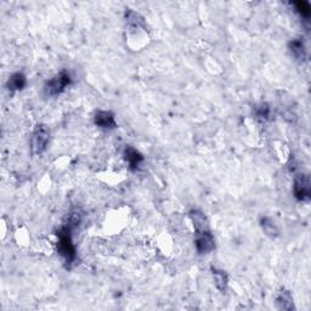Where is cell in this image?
<instances>
[{
    "label": "cell",
    "mask_w": 311,
    "mask_h": 311,
    "mask_svg": "<svg viewBox=\"0 0 311 311\" xmlns=\"http://www.w3.org/2000/svg\"><path fill=\"white\" fill-rule=\"evenodd\" d=\"M72 232L73 230L66 225H63L57 232V252L68 268L73 265L77 259V251L72 239Z\"/></svg>",
    "instance_id": "cell-1"
},
{
    "label": "cell",
    "mask_w": 311,
    "mask_h": 311,
    "mask_svg": "<svg viewBox=\"0 0 311 311\" xmlns=\"http://www.w3.org/2000/svg\"><path fill=\"white\" fill-rule=\"evenodd\" d=\"M72 84V77L68 71L63 70L60 73H57L54 78H51L49 82L45 84V93L48 96H58L61 95L68 86Z\"/></svg>",
    "instance_id": "cell-2"
},
{
    "label": "cell",
    "mask_w": 311,
    "mask_h": 311,
    "mask_svg": "<svg viewBox=\"0 0 311 311\" xmlns=\"http://www.w3.org/2000/svg\"><path fill=\"white\" fill-rule=\"evenodd\" d=\"M50 140V129L45 124L35 125L31 138V150L34 156L41 154L47 150Z\"/></svg>",
    "instance_id": "cell-3"
},
{
    "label": "cell",
    "mask_w": 311,
    "mask_h": 311,
    "mask_svg": "<svg viewBox=\"0 0 311 311\" xmlns=\"http://www.w3.org/2000/svg\"><path fill=\"white\" fill-rule=\"evenodd\" d=\"M293 194L300 202H309L311 198V183L309 175L299 173L294 176Z\"/></svg>",
    "instance_id": "cell-4"
},
{
    "label": "cell",
    "mask_w": 311,
    "mask_h": 311,
    "mask_svg": "<svg viewBox=\"0 0 311 311\" xmlns=\"http://www.w3.org/2000/svg\"><path fill=\"white\" fill-rule=\"evenodd\" d=\"M194 246H196V251L198 254H209V253H212L215 249V239H214V236L210 232V230L196 232Z\"/></svg>",
    "instance_id": "cell-5"
},
{
    "label": "cell",
    "mask_w": 311,
    "mask_h": 311,
    "mask_svg": "<svg viewBox=\"0 0 311 311\" xmlns=\"http://www.w3.org/2000/svg\"><path fill=\"white\" fill-rule=\"evenodd\" d=\"M94 123L101 129H115L117 126L115 115L111 111H97L94 116Z\"/></svg>",
    "instance_id": "cell-6"
},
{
    "label": "cell",
    "mask_w": 311,
    "mask_h": 311,
    "mask_svg": "<svg viewBox=\"0 0 311 311\" xmlns=\"http://www.w3.org/2000/svg\"><path fill=\"white\" fill-rule=\"evenodd\" d=\"M124 160L126 163L129 164V169L130 170H136L139 167H140L142 162H144V156L140 153L136 148L132 147V146H126L124 148Z\"/></svg>",
    "instance_id": "cell-7"
},
{
    "label": "cell",
    "mask_w": 311,
    "mask_h": 311,
    "mask_svg": "<svg viewBox=\"0 0 311 311\" xmlns=\"http://www.w3.org/2000/svg\"><path fill=\"white\" fill-rule=\"evenodd\" d=\"M288 49H290V53L298 62H305L307 58V51L305 48V44L301 40L300 38L293 39L288 43Z\"/></svg>",
    "instance_id": "cell-8"
},
{
    "label": "cell",
    "mask_w": 311,
    "mask_h": 311,
    "mask_svg": "<svg viewBox=\"0 0 311 311\" xmlns=\"http://www.w3.org/2000/svg\"><path fill=\"white\" fill-rule=\"evenodd\" d=\"M190 219L191 223L193 224V228L196 230V232L201 231H206V230H209L208 225V220H207L206 215L201 212L198 209H192L190 212Z\"/></svg>",
    "instance_id": "cell-9"
},
{
    "label": "cell",
    "mask_w": 311,
    "mask_h": 311,
    "mask_svg": "<svg viewBox=\"0 0 311 311\" xmlns=\"http://www.w3.org/2000/svg\"><path fill=\"white\" fill-rule=\"evenodd\" d=\"M26 85H27V78H26V76L22 72H16L12 74V76L9 78L8 83H6L8 89L12 93L21 92Z\"/></svg>",
    "instance_id": "cell-10"
},
{
    "label": "cell",
    "mask_w": 311,
    "mask_h": 311,
    "mask_svg": "<svg viewBox=\"0 0 311 311\" xmlns=\"http://www.w3.org/2000/svg\"><path fill=\"white\" fill-rule=\"evenodd\" d=\"M276 305L280 310H294L293 298L290 291H281L276 298Z\"/></svg>",
    "instance_id": "cell-11"
},
{
    "label": "cell",
    "mask_w": 311,
    "mask_h": 311,
    "mask_svg": "<svg viewBox=\"0 0 311 311\" xmlns=\"http://www.w3.org/2000/svg\"><path fill=\"white\" fill-rule=\"evenodd\" d=\"M212 274L214 277V282H215V287L218 288L220 292H225L229 284V276L224 270L220 269L212 268Z\"/></svg>",
    "instance_id": "cell-12"
},
{
    "label": "cell",
    "mask_w": 311,
    "mask_h": 311,
    "mask_svg": "<svg viewBox=\"0 0 311 311\" xmlns=\"http://www.w3.org/2000/svg\"><path fill=\"white\" fill-rule=\"evenodd\" d=\"M260 225H261V229L264 230V232L266 233L268 236H270V237H277L278 236L277 226L275 225L274 221H272L271 219L262 218L260 220Z\"/></svg>",
    "instance_id": "cell-13"
},
{
    "label": "cell",
    "mask_w": 311,
    "mask_h": 311,
    "mask_svg": "<svg viewBox=\"0 0 311 311\" xmlns=\"http://www.w3.org/2000/svg\"><path fill=\"white\" fill-rule=\"evenodd\" d=\"M294 9L298 14L300 15V17H303L304 19H309L311 15V6L307 2H304V0H299V2L293 3Z\"/></svg>",
    "instance_id": "cell-14"
},
{
    "label": "cell",
    "mask_w": 311,
    "mask_h": 311,
    "mask_svg": "<svg viewBox=\"0 0 311 311\" xmlns=\"http://www.w3.org/2000/svg\"><path fill=\"white\" fill-rule=\"evenodd\" d=\"M82 214L79 212H72L68 214L66 221H64V225L68 226V228H71L73 230H76L78 226L80 225V223H82Z\"/></svg>",
    "instance_id": "cell-15"
},
{
    "label": "cell",
    "mask_w": 311,
    "mask_h": 311,
    "mask_svg": "<svg viewBox=\"0 0 311 311\" xmlns=\"http://www.w3.org/2000/svg\"><path fill=\"white\" fill-rule=\"evenodd\" d=\"M254 115L259 119H268L270 117V107H269L268 103L262 102L259 103V105L255 106L254 108Z\"/></svg>",
    "instance_id": "cell-16"
}]
</instances>
